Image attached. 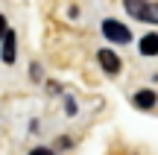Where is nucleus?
Returning <instances> with one entry per match:
<instances>
[{
  "instance_id": "obj_1",
  "label": "nucleus",
  "mask_w": 158,
  "mask_h": 155,
  "mask_svg": "<svg viewBox=\"0 0 158 155\" xmlns=\"http://www.w3.org/2000/svg\"><path fill=\"white\" fill-rule=\"evenodd\" d=\"M126 12H129L135 21L143 23H158V3H147V0H123Z\"/></svg>"
},
{
  "instance_id": "obj_2",
  "label": "nucleus",
  "mask_w": 158,
  "mask_h": 155,
  "mask_svg": "<svg viewBox=\"0 0 158 155\" xmlns=\"http://www.w3.org/2000/svg\"><path fill=\"white\" fill-rule=\"evenodd\" d=\"M102 35H106L111 44H129L132 41V29L129 27H123L120 21H102Z\"/></svg>"
},
{
  "instance_id": "obj_3",
  "label": "nucleus",
  "mask_w": 158,
  "mask_h": 155,
  "mask_svg": "<svg viewBox=\"0 0 158 155\" xmlns=\"http://www.w3.org/2000/svg\"><path fill=\"white\" fill-rule=\"evenodd\" d=\"M0 59H3L6 64H12V62L18 59V38H15L12 29H6V35H3V50H0Z\"/></svg>"
},
{
  "instance_id": "obj_4",
  "label": "nucleus",
  "mask_w": 158,
  "mask_h": 155,
  "mask_svg": "<svg viewBox=\"0 0 158 155\" xmlns=\"http://www.w3.org/2000/svg\"><path fill=\"white\" fill-rule=\"evenodd\" d=\"M97 59H100V64H102V70H106V73H111V76L120 73V59L114 56L111 50H100V53H97Z\"/></svg>"
},
{
  "instance_id": "obj_5",
  "label": "nucleus",
  "mask_w": 158,
  "mask_h": 155,
  "mask_svg": "<svg viewBox=\"0 0 158 155\" xmlns=\"http://www.w3.org/2000/svg\"><path fill=\"white\" fill-rule=\"evenodd\" d=\"M132 103H135L138 108H152V105L158 103V97H155V91H147V88H143V91L135 94V100H132Z\"/></svg>"
},
{
  "instance_id": "obj_6",
  "label": "nucleus",
  "mask_w": 158,
  "mask_h": 155,
  "mask_svg": "<svg viewBox=\"0 0 158 155\" xmlns=\"http://www.w3.org/2000/svg\"><path fill=\"white\" fill-rule=\"evenodd\" d=\"M141 53L143 56H158V35H143L141 38Z\"/></svg>"
},
{
  "instance_id": "obj_7",
  "label": "nucleus",
  "mask_w": 158,
  "mask_h": 155,
  "mask_svg": "<svg viewBox=\"0 0 158 155\" xmlns=\"http://www.w3.org/2000/svg\"><path fill=\"white\" fill-rule=\"evenodd\" d=\"M29 155H53V152H50V149H44V146H38V149H32Z\"/></svg>"
},
{
  "instance_id": "obj_8",
  "label": "nucleus",
  "mask_w": 158,
  "mask_h": 155,
  "mask_svg": "<svg viewBox=\"0 0 158 155\" xmlns=\"http://www.w3.org/2000/svg\"><path fill=\"white\" fill-rule=\"evenodd\" d=\"M3 35H6V18L0 15V38H3Z\"/></svg>"
}]
</instances>
